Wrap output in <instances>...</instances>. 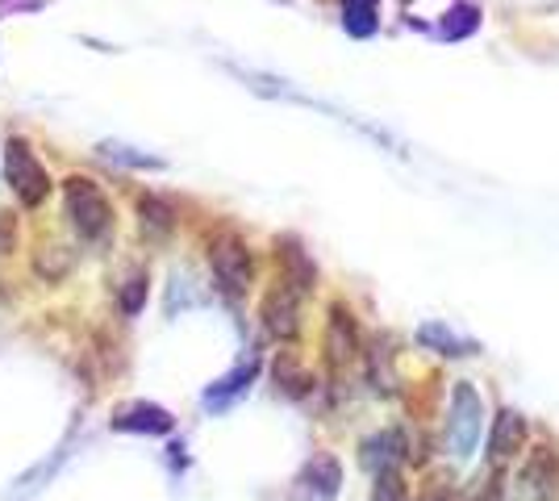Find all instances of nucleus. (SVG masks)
<instances>
[{
	"label": "nucleus",
	"instance_id": "nucleus-1",
	"mask_svg": "<svg viewBox=\"0 0 559 501\" xmlns=\"http://www.w3.org/2000/svg\"><path fill=\"white\" fill-rule=\"evenodd\" d=\"M63 217L71 222V230L88 242L109 239V230H114V205L88 176L63 180Z\"/></svg>",
	"mask_w": 559,
	"mask_h": 501
},
{
	"label": "nucleus",
	"instance_id": "nucleus-2",
	"mask_svg": "<svg viewBox=\"0 0 559 501\" xmlns=\"http://www.w3.org/2000/svg\"><path fill=\"white\" fill-rule=\"evenodd\" d=\"M4 180H9V189H13V196L22 201L25 210H38L50 196L47 167L38 164V155L29 151L25 139H9L4 143Z\"/></svg>",
	"mask_w": 559,
	"mask_h": 501
},
{
	"label": "nucleus",
	"instance_id": "nucleus-3",
	"mask_svg": "<svg viewBox=\"0 0 559 501\" xmlns=\"http://www.w3.org/2000/svg\"><path fill=\"white\" fill-rule=\"evenodd\" d=\"M210 267H213V281H217V288L226 297H242L251 288V276H255L247 242L234 239V235H217L210 242Z\"/></svg>",
	"mask_w": 559,
	"mask_h": 501
},
{
	"label": "nucleus",
	"instance_id": "nucleus-4",
	"mask_svg": "<svg viewBox=\"0 0 559 501\" xmlns=\"http://www.w3.org/2000/svg\"><path fill=\"white\" fill-rule=\"evenodd\" d=\"M480 397H476V389L472 384H455V393H451V418H447V439H451V448L455 455H472L476 448V439H480Z\"/></svg>",
	"mask_w": 559,
	"mask_h": 501
},
{
	"label": "nucleus",
	"instance_id": "nucleus-5",
	"mask_svg": "<svg viewBox=\"0 0 559 501\" xmlns=\"http://www.w3.org/2000/svg\"><path fill=\"white\" fill-rule=\"evenodd\" d=\"M263 326L272 338H297L301 331V288L297 285H280L267 293V301H263Z\"/></svg>",
	"mask_w": 559,
	"mask_h": 501
},
{
	"label": "nucleus",
	"instance_id": "nucleus-6",
	"mask_svg": "<svg viewBox=\"0 0 559 501\" xmlns=\"http://www.w3.org/2000/svg\"><path fill=\"white\" fill-rule=\"evenodd\" d=\"M522 493L531 501H556L559 498V455L547 452V448H538V452L526 455V464H522Z\"/></svg>",
	"mask_w": 559,
	"mask_h": 501
},
{
	"label": "nucleus",
	"instance_id": "nucleus-7",
	"mask_svg": "<svg viewBox=\"0 0 559 501\" xmlns=\"http://www.w3.org/2000/svg\"><path fill=\"white\" fill-rule=\"evenodd\" d=\"M522 443H526V422H522V414L501 409L497 422H492V439H489L492 464H510L513 455L522 452Z\"/></svg>",
	"mask_w": 559,
	"mask_h": 501
},
{
	"label": "nucleus",
	"instance_id": "nucleus-8",
	"mask_svg": "<svg viewBox=\"0 0 559 501\" xmlns=\"http://www.w3.org/2000/svg\"><path fill=\"white\" fill-rule=\"evenodd\" d=\"M409 452V439H405V430H380L372 434L368 443H364V464L372 468V473H389L396 468L401 460Z\"/></svg>",
	"mask_w": 559,
	"mask_h": 501
},
{
	"label": "nucleus",
	"instance_id": "nucleus-9",
	"mask_svg": "<svg viewBox=\"0 0 559 501\" xmlns=\"http://www.w3.org/2000/svg\"><path fill=\"white\" fill-rule=\"evenodd\" d=\"M114 427L117 430H139V434H167L171 430V414L159 406H146V402H139V406H121L114 414Z\"/></svg>",
	"mask_w": 559,
	"mask_h": 501
},
{
	"label": "nucleus",
	"instance_id": "nucleus-10",
	"mask_svg": "<svg viewBox=\"0 0 559 501\" xmlns=\"http://www.w3.org/2000/svg\"><path fill=\"white\" fill-rule=\"evenodd\" d=\"M139 226L142 235L151 242H164L171 235V226H176V217H171V205L159 201V196H142L139 201Z\"/></svg>",
	"mask_w": 559,
	"mask_h": 501
},
{
	"label": "nucleus",
	"instance_id": "nucleus-11",
	"mask_svg": "<svg viewBox=\"0 0 559 501\" xmlns=\"http://www.w3.org/2000/svg\"><path fill=\"white\" fill-rule=\"evenodd\" d=\"M355 347H359V338H355L350 313L334 310V318H330V359L334 363H347V359H355Z\"/></svg>",
	"mask_w": 559,
	"mask_h": 501
},
{
	"label": "nucleus",
	"instance_id": "nucleus-12",
	"mask_svg": "<svg viewBox=\"0 0 559 501\" xmlns=\"http://www.w3.org/2000/svg\"><path fill=\"white\" fill-rule=\"evenodd\" d=\"M34 267H38V276H47V281H63L71 267H75V255H71V247H63V242H47V247L34 255Z\"/></svg>",
	"mask_w": 559,
	"mask_h": 501
},
{
	"label": "nucleus",
	"instance_id": "nucleus-13",
	"mask_svg": "<svg viewBox=\"0 0 559 501\" xmlns=\"http://www.w3.org/2000/svg\"><path fill=\"white\" fill-rule=\"evenodd\" d=\"M372 501H409V489H405V477H401V468H389V473H376Z\"/></svg>",
	"mask_w": 559,
	"mask_h": 501
},
{
	"label": "nucleus",
	"instance_id": "nucleus-14",
	"mask_svg": "<svg viewBox=\"0 0 559 501\" xmlns=\"http://www.w3.org/2000/svg\"><path fill=\"white\" fill-rule=\"evenodd\" d=\"M142 301H146V276L134 272V276L126 281V288H121V313H126V318H134V313L142 310Z\"/></svg>",
	"mask_w": 559,
	"mask_h": 501
},
{
	"label": "nucleus",
	"instance_id": "nucleus-15",
	"mask_svg": "<svg viewBox=\"0 0 559 501\" xmlns=\"http://www.w3.org/2000/svg\"><path fill=\"white\" fill-rule=\"evenodd\" d=\"M309 480H318V493L322 498H334V489H338V464L334 460H318L309 468Z\"/></svg>",
	"mask_w": 559,
	"mask_h": 501
},
{
	"label": "nucleus",
	"instance_id": "nucleus-16",
	"mask_svg": "<svg viewBox=\"0 0 559 501\" xmlns=\"http://www.w3.org/2000/svg\"><path fill=\"white\" fill-rule=\"evenodd\" d=\"M421 343H439L447 356H464L467 351L464 343H455V334L443 331V326H426V331H421Z\"/></svg>",
	"mask_w": 559,
	"mask_h": 501
},
{
	"label": "nucleus",
	"instance_id": "nucleus-17",
	"mask_svg": "<svg viewBox=\"0 0 559 501\" xmlns=\"http://www.w3.org/2000/svg\"><path fill=\"white\" fill-rule=\"evenodd\" d=\"M368 17H372V0H347V22L355 34H368L372 29Z\"/></svg>",
	"mask_w": 559,
	"mask_h": 501
},
{
	"label": "nucleus",
	"instance_id": "nucleus-18",
	"mask_svg": "<svg viewBox=\"0 0 559 501\" xmlns=\"http://www.w3.org/2000/svg\"><path fill=\"white\" fill-rule=\"evenodd\" d=\"M13 242H17V222H13V214H0V255H9Z\"/></svg>",
	"mask_w": 559,
	"mask_h": 501
},
{
	"label": "nucleus",
	"instance_id": "nucleus-19",
	"mask_svg": "<svg viewBox=\"0 0 559 501\" xmlns=\"http://www.w3.org/2000/svg\"><path fill=\"white\" fill-rule=\"evenodd\" d=\"M421 501H451V493H447V489H430Z\"/></svg>",
	"mask_w": 559,
	"mask_h": 501
}]
</instances>
